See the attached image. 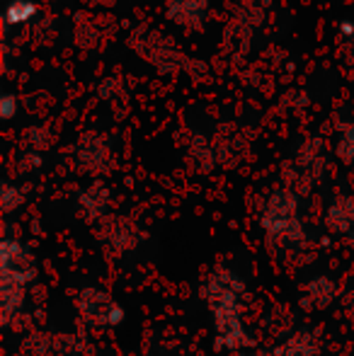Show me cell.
Here are the masks:
<instances>
[{"instance_id": "obj_1", "label": "cell", "mask_w": 354, "mask_h": 356, "mask_svg": "<svg viewBox=\"0 0 354 356\" xmlns=\"http://www.w3.org/2000/svg\"><path fill=\"white\" fill-rule=\"evenodd\" d=\"M248 289L246 282L231 269H214L202 286V298L211 313L214 327H216L218 347L228 352H241L252 347V337L243 323V298Z\"/></svg>"}, {"instance_id": "obj_2", "label": "cell", "mask_w": 354, "mask_h": 356, "mask_svg": "<svg viewBox=\"0 0 354 356\" xmlns=\"http://www.w3.org/2000/svg\"><path fill=\"white\" fill-rule=\"evenodd\" d=\"M37 277V264L29 248L17 238L0 243V313L3 325H10L27 303L29 284Z\"/></svg>"}, {"instance_id": "obj_3", "label": "cell", "mask_w": 354, "mask_h": 356, "mask_svg": "<svg viewBox=\"0 0 354 356\" xmlns=\"http://www.w3.org/2000/svg\"><path fill=\"white\" fill-rule=\"evenodd\" d=\"M260 225L267 240L282 248H296L306 243V228L298 213V199L289 189H277L267 197L260 211Z\"/></svg>"}, {"instance_id": "obj_4", "label": "cell", "mask_w": 354, "mask_h": 356, "mask_svg": "<svg viewBox=\"0 0 354 356\" xmlns=\"http://www.w3.org/2000/svg\"><path fill=\"white\" fill-rule=\"evenodd\" d=\"M76 308L81 318L97 327H117L127 320V310L112 298L104 289L86 286L76 293Z\"/></svg>"}, {"instance_id": "obj_5", "label": "cell", "mask_w": 354, "mask_h": 356, "mask_svg": "<svg viewBox=\"0 0 354 356\" xmlns=\"http://www.w3.org/2000/svg\"><path fill=\"white\" fill-rule=\"evenodd\" d=\"M335 298H337V284L330 277H325V274L313 277L301 289V305L306 310H325L335 303Z\"/></svg>"}, {"instance_id": "obj_6", "label": "cell", "mask_w": 354, "mask_h": 356, "mask_svg": "<svg viewBox=\"0 0 354 356\" xmlns=\"http://www.w3.org/2000/svg\"><path fill=\"white\" fill-rule=\"evenodd\" d=\"M321 339L316 330H296L272 352V356H318Z\"/></svg>"}, {"instance_id": "obj_7", "label": "cell", "mask_w": 354, "mask_h": 356, "mask_svg": "<svg viewBox=\"0 0 354 356\" xmlns=\"http://www.w3.org/2000/svg\"><path fill=\"white\" fill-rule=\"evenodd\" d=\"M325 225L337 235H350L354 225V199L352 197H337L325 211Z\"/></svg>"}, {"instance_id": "obj_8", "label": "cell", "mask_w": 354, "mask_h": 356, "mask_svg": "<svg viewBox=\"0 0 354 356\" xmlns=\"http://www.w3.org/2000/svg\"><path fill=\"white\" fill-rule=\"evenodd\" d=\"M209 0H168V15L175 22H194L202 17Z\"/></svg>"}, {"instance_id": "obj_9", "label": "cell", "mask_w": 354, "mask_h": 356, "mask_svg": "<svg viewBox=\"0 0 354 356\" xmlns=\"http://www.w3.org/2000/svg\"><path fill=\"white\" fill-rule=\"evenodd\" d=\"M81 207L86 209L88 216H92V218L99 216L104 209H107V189H104L102 184H92V187L81 197Z\"/></svg>"}, {"instance_id": "obj_10", "label": "cell", "mask_w": 354, "mask_h": 356, "mask_svg": "<svg viewBox=\"0 0 354 356\" xmlns=\"http://www.w3.org/2000/svg\"><path fill=\"white\" fill-rule=\"evenodd\" d=\"M37 15V5L32 0H13L5 10V24H22Z\"/></svg>"}, {"instance_id": "obj_11", "label": "cell", "mask_w": 354, "mask_h": 356, "mask_svg": "<svg viewBox=\"0 0 354 356\" xmlns=\"http://www.w3.org/2000/svg\"><path fill=\"white\" fill-rule=\"evenodd\" d=\"M22 202H24V194L19 192V187L5 182L3 184V194H0V207H3V211L5 213L17 211V209L22 207Z\"/></svg>"}, {"instance_id": "obj_12", "label": "cell", "mask_w": 354, "mask_h": 356, "mask_svg": "<svg viewBox=\"0 0 354 356\" xmlns=\"http://www.w3.org/2000/svg\"><path fill=\"white\" fill-rule=\"evenodd\" d=\"M337 155H340L342 163L354 165V127L342 129L340 141H337Z\"/></svg>"}, {"instance_id": "obj_13", "label": "cell", "mask_w": 354, "mask_h": 356, "mask_svg": "<svg viewBox=\"0 0 354 356\" xmlns=\"http://www.w3.org/2000/svg\"><path fill=\"white\" fill-rule=\"evenodd\" d=\"M17 109H19V102H17V97L15 95H3V99H0V117L3 119H13L15 114H17Z\"/></svg>"}, {"instance_id": "obj_14", "label": "cell", "mask_w": 354, "mask_h": 356, "mask_svg": "<svg viewBox=\"0 0 354 356\" xmlns=\"http://www.w3.org/2000/svg\"><path fill=\"white\" fill-rule=\"evenodd\" d=\"M345 305H347V313H350V318L354 320V286L350 289V293L345 296Z\"/></svg>"}, {"instance_id": "obj_15", "label": "cell", "mask_w": 354, "mask_h": 356, "mask_svg": "<svg viewBox=\"0 0 354 356\" xmlns=\"http://www.w3.org/2000/svg\"><path fill=\"white\" fill-rule=\"evenodd\" d=\"M340 29L345 32V37H352V34H354V24H352V22H342V24H340Z\"/></svg>"}, {"instance_id": "obj_16", "label": "cell", "mask_w": 354, "mask_h": 356, "mask_svg": "<svg viewBox=\"0 0 354 356\" xmlns=\"http://www.w3.org/2000/svg\"><path fill=\"white\" fill-rule=\"evenodd\" d=\"M347 243H350V245H352V248H354V225H352V233H350V235H347Z\"/></svg>"}, {"instance_id": "obj_17", "label": "cell", "mask_w": 354, "mask_h": 356, "mask_svg": "<svg viewBox=\"0 0 354 356\" xmlns=\"http://www.w3.org/2000/svg\"><path fill=\"white\" fill-rule=\"evenodd\" d=\"M252 356H272V352H267V354H252Z\"/></svg>"}]
</instances>
